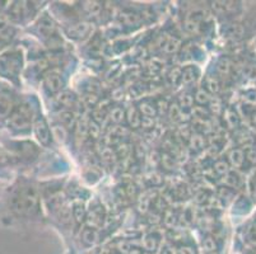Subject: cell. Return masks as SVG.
Instances as JSON below:
<instances>
[{
	"label": "cell",
	"instance_id": "obj_9",
	"mask_svg": "<svg viewBox=\"0 0 256 254\" xmlns=\"http://www.w3.org/2000/svg\"><path fill=\"white\" fill-rule=\"evenodd\" d=\"M82 239L87 246H93V244H96L97 241H98V233L93 229V228H87V229L83 230Z\"/></svg>",
	"mask_w": 256,
	"mask_h": 254
},
{
	"label": "cell",
	"instance_id": "obj_13",
	"mask_svg": "<svg viewBox=\"0 0 256 254\" xmlns=\"http://www.w3.org/2000/svg\"><path fill=\"white\" fill-rule=\"evenodd\" d=\"M181 79L185 84H190L196 79V73H195L194 67H186L181 73Z\"/></svg>",
	"mask_w": 256,
	"mask_h": 254
},
{
	"label": "cell",
	"instance_id": "obj_4",
	"mask_svg": "<svg viewBox=\"0 0 256 254\" xmlns=\"http://www.w3.org/2000/svg\"><path fill=\"white\" fill-rule=\"evenodd\" d=\"M14 112V101L8 92H0V120L9 117Z\"/></svg>",
	"mask_w": 256,
	"mask_h": 254
},
{
	"label": "cell",
	"instance_id": "obj_8",
	"mask_svg": "<svg viewBox=\"0 0 256 254\" xmlns=\"http://www.w3.org/2000/svg\"><path fill=\"white\" fill-rule=\"evenodd\" d=\"M40 25V33H42L44 36L48 37L54 33V29H55V24H54L52 20L48 17H44L42 19L38 22Z\"/></svg>",
	"mask_w": 256,
	"mask_h": 254
},
{
	"label": "cell",
	"instance_id": "obj_1",
	"mask_svg": "<svg viewBox=\"0 0 256 254\" xmlns=\"http://www.w3.org/2000/svg\"><path fill=\"white\" fill-rule=\"evenodd\" d=\"M38 209V195L32 186L17 188L10 199V210L20 216L32 215Z\"/></svg>",
	"mask_w": 256,
	"mask_h": 254
},
{
	"label": "cell",
	"instance_id": "obj_7",
	"mask_svg": "<svg viewBox=\"0 0 256 254\" xmlns=\"http://www.w3.org/2000/svg\"><path fill=\"white\" fill-rule=\"evenodd\" d=\"M16 31L6 18H0V41H9L13 38Z\"/></svg>",
	"mask_w": 256,
	"mask_h": 254
},
{
	"label": "cell",
	"instance_id": "obj_5",
	"mask_svg": "<svg viewBox=\"0 0 256 254\" xmlns=\"http://www.w3.org/2000/svg\"><path fill=\"white\" fill-rule=\"evenodd\" d=\"M34 134H36L37 139H38V141L41 144H44V145H48L50 144L51 131L42 118L37 120L36 123H34Z\"/></svg>",
	"mask_w": 256,
	"mask_h": 254
},
{
	"label": "cell",
	"instance_id": "obj_36",
	"mask_svg": "<svg viewBox=\"0 0 256 254\" xmlns=\"http://www.w3.org/2000/svg\"><path fill=\"white\" fill-rule=\"evenodd\" d=\"M98 254H110V251H108V249H106V248H104V249H101V251H100Z\"/></svg>",
	"mask_w": 256,
	"mask_h": 254
},
{
	"label": "cell",
	"instance_id": "obj_14",
	"mask_svg": "<svg viewBox=\"0 0 256 254\" xmlns=\"http://www.w3.org/2000/svg\"><path fill=\"white\" fill-rule=\"evenodd\" d=\"M52 136L60 141V143H64L66 140V130L65 127H62V125H56L52 127Z\"/></svg>",
	"mask_w": 256,
	"mask_h": 254
},
{
	"label": "cell",
	"instance_id": "obj_29",
	"mask_svg": "<svg viewBox=\"0 0 256 254\" xmlns=\"http://www.w3.org/2000/svg\"><path fill=\"white\" fill-rule=\"evenodd\" d=\"M204 246V249H206V252H214L216 249H217V244H216V241H214L213 238H206V241H204L203 243Z\"/></svg>",
	"mask_w": 256,
	"mask_h": 254
},
{
	"label": "cell",
	"instance_id": "obj_20",
	"mask_svg": "<svg viewBox=\"0 0 256 254\" xmlns=\"http://www.w3.org/2000/svg\"><path fill=\"white\" fill-rule=\"evenodd\" d=\"M125 117V112L121 107H115V108L111 111V120L116 123H120L121 121L124 120Z\"/></svg>",
	"mask_w": 256,
	"mask_h": 254
},
{
	"label": "cell",
	"instance_id": "obj_33",
	"mask_svg": "<svg viewBox=\"0 0 256 254\" xmlns=\"http://www.w3.org/2000/svg\"><path fill=\"white\" fill-rule=\"evenodd\" d=\"M178 254H194V249H192V247H188V246L181 247V248L178 249Z\"/></svg>",
	"mask_w": 256,
	"mask_h": 254
},
{
	"label": "cell",
	"instance_id": "obj_23",
	"mask_svg": "<svg viewBox=\"0 0 256 254\" xmlns=\"http://www.w3.org/2000/svg\"><path fill=\"white\" fill-rule=\"evenodd\" d=\"M180 47V41L176 38H171L168 42H167L166 45H164V51L167 53H172V52H176Z\"/></svg>",
	"mask_w": 256,
	"mask_h": 254
},
{
	"label": "cell",
	"instance_id": "obj_3",
	"mask_svg": "<svg viewBox=\"0 0 256 254\" xmlns=\"http://www.w3.org/2000/svg\"><path fill=\"white\" fill-rule=\"evenodd\" d=\"M20 62L22 59L20 53L9 52L0 55V73L6 75V78L16 76L20 71Z\"/></svg>",
	"mask_w": 256,
	"mask_h": 254
},
{
	"label": "cell",
	"instance_id": "obj_24",
	"mask_svg": "<svg viewBox=\"0 0 256 254\" xmlns=\"http://www.w3.org/2000/svg\"><path fill=\"white\" fill-rule=\"evenodd\" d=\"M209 99H210V98H209L208 93H206V90H204V89L198 90L196 95H195V101H196L198 103H199V104H206V103H208Z\"/></svg>",
	"mask_w": 256,
	"mask_h": 254
},
{
	"label": "cell",
	"instance_id": "obj_38",
	"mask_svg": "<svg viewBox=\"0 0 256 254\" xmlns=\"http://www.w3.org/2000/svg\"><path fill=\"white\" fill-rule=\"evenodd\" d=\"M254 125H256V115L254 116Z\"/></svg>",
	"mask_w": 256,
	"mask_h": 254
},
{
	"label": "cell",
	"instance_id": "obj_26",
	"mask_svg": "<svg viewBox=\"0 0 256 254\" xmlns=\"http://www.w3.org/2000/svg\"><path fill=\"white\" fill-rule=\"evenodd\" d=\"M192 103H194V98H192V95L190 94L181 95V99H180L181 108H188V107L192 106Z\"/></svg>",
	"mask_w": 256,
	"mask_h": 254
},
{
	"label": "cell",
	"instance_id": "obj_40",
	"mask_svg": "<svg viewBox=\"0 0 256 254\" xmlns=\"http://www.w3.org/2000/svg\"><path fill=\"white\" fill-rule=\"evenodd\" d=\"M255 254H256V253H255Z\"/></svg>",
	"mask_w": 256,
	"mask_h": 254
},
{
	"label": "cell",
	"instance_id": "obj_37",
	"mask_svg": "<svg viewBox=\"0 0 256 254\" xmlns=\"http://www.w3.org/2000/svg\"><path fill=\"white\" fill-rule=\"evenodd\" d=\"M254 48H255V51H256V38L254 39Z\"/></svg>",
	"mask_w": 256,
	"mask_h": 254
},
{
	"label": "cell",
	"instance_id": "obj_25",
	"mask_svg": "<svg viewBox=\"0 0 256 254\" xmlns=\"http://www.w3.org/2000/svg\"><path fill=\"white\" fill-rule=\"evenodd\" d=\"M214 171L217 172L220 176L227 174L228 173V164L226 162H223V160H220V162H217V163H216V165H214Z\"/></svg>",
	"mask_w": 256,
	"mask_h": 254
},
{
	"label": "cell",
	"instance_id": "obj_2",
	"mask_svg": "<svg viewBox=\"0 0 256 254\" xmlns=\"http://www.w3.org/2000/svg\"><path fill=\"white\" fill-rule=\"evenodd\" d=\"M32 121V108L28 104L20 106V108L16 109L10 116H9L8 125L12 130L14 131H27L31 127Z\"/></svg>",
	"mask_w": 256,
	"mask_h": 254
},
{
	"label": "cell",
	"instance_id": "obj_31",
	"mask_svg": "<svg viewBox=\"0 0 256 254\" xmlns=\"http://www.w3.org/2000/svg\"><path fill=\"white\" fill-rule=\"evenodd\" d=\"M118 249L121 252L122 254H129L130 252H132V247H130V243L129 242H120V243L118 244Z\"/></svg>",
	"mask_w": 256,
	"mask_h": 254
},
{
	"label": "cell",
	"instance_id": "obj_21",
	"mask_svg": "<svg viewBox=\"0 0 256 254\" xmlns=\"http://www.w3.org/2000/svg\"><path fill=\"white\" fill-rule=\"evenodd\" d=\"M140 112L146 116V117L152 118L153 116L156 115V108L152 106V104L148 103V102H144V103L140 104Z\"/></svg>",
	"mask_w": 256,
	"mask_h": 254
},
{
	"label": "cell",
	"instance_id": "obj_32",
	"mask_svg": "<svg viewBox=\"0 0 256 254\" xmlns=\"http://www.w3.org/2000/svg\"><path fill=\"white\" fill-rule=\"evenodd\" d=\"M170 113H171L172 120H178L181 116V111L178 106H172L171 109H170Z\"/></svg>",
	"mask_w": 256,
	"mask_h": 254
},
{
	"label": "cell",
	"instance_id": "obj_11",
	"mask_svg": "<svg viewBox=\"0 0 256 254\" xmlns=\"http://www.w3.org/2000/svg\"><path fill=\"white\" fill-rule=\"evenodd\" d=\"M244 160H245V154H244L242 150H240V149H234L230 154V162L234 167H241L244 164Z\"/></svg>",
	"mask_w": 256,
	"mask_h": 254
},
{
	"label": "cell",
	"instance_id": "obj_17",
	"mask_svg": "<svg viewBox=\"0 0 256 254\" xmlns=\"http://www.w3.org/2000/svg\"><path fill=\"white\" fill-rule=\"evenodd\" d=\"M73 216L76 223H82L86 218V210L80 204H76L73 209Z\"/></svg>",
	"mask_w": 256,
	"mask_h": 254
},
{
	"label": "cell",
	"instance_id": "obj_22",
	"mask_svg": "<svg viewBox=\"0 0 256 254\" xmlns=\"http://www.w3.org/2000/svg\"><path fill=\"white\" fill-rule=\"evenodd\" d=\"M143 246L148 252H154L158 247V242L153 237H146L143 242Z\"/></svg>",
	"mask_w": 256,
	"mask_h": 254
},
{
	"label": "cell",
	"instance_id": "obj_34",
	"mask_svg": "<svg viewBox=\"0 0 256 254\" xmlns=\"http://www.w3.org/2000/svg\"><path fill=\"white\" fill-rule=\"evenodd\" d=\"M251 192H252L254 197L256 199V171L254 172L252 177H251Z\"/></svg>",
	"mask_w": 256,
	"mask_h": 254
},
{
	"label": "cell",
	"instance_id": "obj_18",
	"mask_svg": "<svg viewBox=\"0 0 256 254\" xmlns=\"http://www.w3.org/2000/svg\"><path fill=\"white\" fill-rule=\"evenodd\" d=\"M121 20H122L125 24L134 25V24H138L140 19H139L138 15L134 13H124L122 15H121Z\"/></svg>",
	"mask_w": 256,
	"mask_h": 254
},
{
	"label": "cell",
	"instance_id": "obj_28",
	"mask_svg": "<svg viewBox=\"0 0 256 254\" xmlns=\"http://www.w3.org/2000/svg\"><path fill=\"white\" fill-rule=\"evenodd\" d=\"M185 28H186V31L190 32V33H196L198 29H199V24H198L196 20L190 19V20H186Z\"/></svg>",
	"mask_w": 256,
	"mask_h": 254
},
{
	"label": "cell",
	"instance_id": "obj_16",
	"mask_svg": "<svg viewBox=\"0 0 256 254\" xmlns=\"http://www.w3.org/2000/svg\"><path fill=\"white\" fill-rule=\"evenodd\" d=\"M84 9L87 10L88 14H90V15H97V14H100V11H101L102 6L100 5V3H97V1H87L84 5Z\"/></svg>",
	"mask_w": 256,
	"mask_h": 254
},
{
	"label": "cell",
	"instance_id": "obj_12",
	"mask_svg": "<svg viewBox=\"0 0 256 254\" xmlns=\"http://www.w3.org/2000/svg\"><path fill=\"white\" fill-rule=\"evenodd\" d=\"M128 121H129L130 126H132V129H138L139 126L142 125V118L139 117V113L136 109L130 108L126 113Z\"/></svg>",
	"mask_w": 256,
	"mask_h": 254
},
{
	"label": "cell",
	"instance_id": "obj_10",
	"mask_svg": "<svg viewBox=\"0 0 256 254\" xmlns=\"http://www.w3.org/2000/svg\"><path fill=\"white\" fill-rule=\"evenodd\" d=\"M59 122L65 129H70L72 126L74 125V122H76V117H74L72 112L62 111L59 113Z\"/></svg>",
	"mask_w": 256,
	"mask_h": 254
},
{
	"label": "cell",
	"instance_id": "obj_6",
	"mask_svg": "<svg viewBox=\"0 0 256 254\" xmlns=\"http://www.w3.org/2000/svg\"><path fill=\"white\" fill-rule=\"evenodd\" d=\"M45 85L50 92L58 93L62 89V79L59 74L50 73L45 76Z\"/></svg>",
	"mask_w": 256,
	"mask_h": 254
},
{
	"label": "cell",
	"instance_id": "obj_27",
	"mask_svg": "<svg viewBox=\"0 0 256 254\" xmlns=\"http://www.w3.org/2000/svg\"><path fill=\"white\" fill-rule=\"evenodd\" d=\"M206 87H208V89L210 92H218V89H220V83H218V80L214 76H209L206 79Z\"/></svg>",
	"mask_w": 256,
	"mask_h": 254
},
{
	"label": "cell",
	"instance_id": "obj_15",
	"mask_svg": "<svg viewBox=\"0 0 256 254\" xmlns=\"http://www.w3.org/2000/svg\"><path fill=\"white\" fill-rule=\"evenodd\" d=\"M88 33V24H76L70 28V37H83Z\"/></svg>",
	"mask_w": 256,
	"mask_h": 254
},
{
	"label": "cell",
	"instance_id": "obj_30",
	"mask_svg": "<svg viewBox=\"0 0 256 254\" xmlns=\"http://www.w3.org/2000/svg\"><path fill=\"white\" fill-rule=\"evenodd\" d=\"M60 102H62L64 106H72L76 102V98L73 94H69V93H64L62 97H60Z\"/></svg>",
	"mask_w": 256,
	"mask_h": 254
},
{
	"label": "cell",
	"instance_id": "obj_35",
	"mask_svg": "<svg viewBox=\"0 0 256 254\" xmlns=\"http://www.w3.org/2000/svg\"><path fill=\"white\" fill-rule=\"evenodd\" d=\"M178 71H180V70L174 69V71H172L171 75H170V79L172 80V83H176V80L178 79V76H181V75H176V73H178Z\"/></svg>",
	"mask_w": 256,
	"mask_h": 254
},
{
	"label": "cell",
	"instance_id": "obj_19",
	"mask_svg": "<svg viewBox=\"0 0 256 254\" xmlns=\"http://www.w3.org/2000/svg\"><path fill=\"white\" fill-rule=\"evenodd\" d=\"M190 144H192V149L195 150H200L203 149L206 145V141H204V137L202 135H192V140H190Z\"/></svg>",
	"mask_w": 256,
	"mask_h": 254
},
{
	"label": "cell",
	"instance_id": "obj_39",
	"mask_svg": "<svg viewBox=\"0 0 256 254\" xmlns=\"http://www.w3.org/2000/svg\"><path fill=\"white\" fill-rule=\"evenodd\" d=\"M254 221H255V223H256V216H255V219H254Z\"/></svg>",
	"mask_w": 256,
	"mask_h": 254
}]
</instances>
